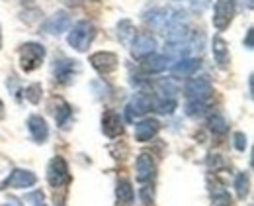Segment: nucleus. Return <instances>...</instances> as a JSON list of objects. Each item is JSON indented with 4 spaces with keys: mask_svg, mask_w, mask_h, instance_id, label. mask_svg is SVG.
<instances>
[{
    "mask_svg": "<svg viewBox=\"0 0 254 206\" xmlns=\"http://www.w3.org/2000/svg\"><path fill=\"white\" fill-rule=\"evenodd\" d=\"M94 37H96L94 24L88 22V20H80V22H76V24L70 28L66 41H68V45H70L72 49H76V51L82 53V51H86V49L92 45Z\"/></svg>",
    "mask_w": 254,
    "mask_h": 206,
    "instance_id": "nucleus-1",
    "label": "nucleus"
},
{
    "mask_svg": "<svg viewBox=\"0 0 254 206\" xmlns=\"http://www.w3.org/2000/svg\"><path fill=\"white\" fill-rule=\"evenodd\" d=\"M43 57H45V47L41 43L35 41L24 43L20 49V67L26 73H32L43 63Z\"/></svg>",
    "mask_w": 254,
    "mask_h": 206,
    "instance_id": "nucleus-2",
    "label": "nucleus"
},
{
    "mask_svg": "<svg viewBox=\"0 0 254 206\" xmlns=\"http://www.w3.org/2000/svg\"><path fill=\"white\" fill-rule=\"evenodd\" d=\"M184 95L188 101H201L205 103L211 95H213V87H211V81L207 77H195L190 79L184 87Z\"/></svg>",
    "mask_w": 254,
    "mask_h": 206,
    "instance_id": "nucleus-3",
    "label": "nucleus"
},
{
    "mask_svg": "<svg viewBox=\"0 0 254 206\" xmlns=\"http://www.w3.org/2000/svg\"><path fill=\"white\" fill-rule=\"evenodd\" d=\"M237 12V0H217L215 8H213V26L215 30H227L229 24L233 22Z\"/></svg>",
    "mask_w": 254,
    "mask_h": 206,
    "instance_id": "nucleus-4",
    "label": "nucleus"
},
{
    "mask_svg": "<svg viewBox=\"0 0 254 206\" xmlns=\"http://www.w3.org/2000/svg\"><path fill=\"white\" fill-rule=\"evenodd\" d=\"M157 51V39L151 34H137L131 39V55L135 59H147Z\"/></svg>",
    "mask_w": 254,
    "mask_h": 206,
    "instance_id": "nucleus-5",
    "label": "nucleus"
},
{
    "mask_svg": "<svg viewBox=\"0 0 254 206\" xmlns=\"http://www.w3.org/2000/svg\"><path fill=\"white\" fill-rule=\"evenodd\" d=\"M35 183H37L35 173L26 171V169H14L0 183V189H30Z\"/></svg>",
    "mask_w": 254,
    "mask_h": 206,
    "instance_id": "nucleus-6",
    "label": "nucleus"
},
{
    "mask_svg": "<svg viewBox=\"0 0 254 206\" xmlns=\"http://www.w3.org/2000/svg\"><path fill=\"white\" fill-rule=\"evenodd\" d=\"M70 179L68 175V167H66V161L63 157H53L47 165V181L51 187H63L64 183Z\"/></svg>",
    "mask_w": 254,
    "mask_h": 206,
    "instance_id": "nucleus-7",
    "label": "nucleus"
},
{
    "mask_svg": "<svg viewBox=\"0 0 254 206\" xmlns=\"http://www.w3.org/2000/svg\"><path fill=\"white\" fill-rule=\"evenodd\" d=\"M102 132L108 137H118L124 134V122L122 116L116 110H106L102 116Z\"/></svg>",
    "mask_w": 254,
    "mask_h": 206,
    "instance_id": "nucleus-8",
    "label": "nucleus"
},
{
    "mask_svg": "<svg viewBox=\"0 0 254 206\" xmlns=\"http://www.w3.org/2000/svg\"><path fill=\"white\" fill-rule=\"evenodd\" d=\"M90 63H92V67L98 73L108 75V73H112L114 69L118 67V55L112 53V51H98L90 57Z\"/></svg>",
    "mask_w": 254,
    "mask_h": 206,
    "instance_id": "nucleus-9",
    "label": "nucleus"
},
{
    "mask_svg": "<svg viewBox=\"0 0 254 206\" xmlns=\"http://www.w3.org/2000/svg\"><path fill=\"white\" fill-rule=\"evenodd\" d=\"M159 130H160L159 120H155V118H143L141 122L135 124V139L141 141V143H145V141H149V139H153V137L157 136Z\"/></svg>",
    "mask_w": 254,
    "mask_h": 206,
    "instance_id": "nucleus-10",
    "label": "nucleus"
},
{
    "mask_svg": "<svg viewBox=\"0 0 254 206\" xmlns=\"http://www.w3.org/2000/svg\"><path fill=\"white\" fill-rule=\"evenodd\" d=\"M70 28V16L66 14V12H55L45 24H43V32H47V34H63Z\"/></svg>",
    "mask_w": 254,
    "mask_h": 206,
    "instance_id": "nucleus-11",
    "label": "nucleus"
},
{
    "mask_svg": "<svg viewBox=\"0 0 254 206\" xmlns=\"http://www.w3.org/2000/svg\"><path fill=\"white\" fill-rule=\"evenodd\" d=\"M28 130H30V136L33 137V141H37V143H43L49 137V126H47L45 118H41L37 114L28 118Z\"/></svg>",
    "mask_w": 254,
    "mask_h": 206,
    "instance_id": "nucleus-12",
    "label": "nucleus"
},
{
    "mask_svg": "<svg viewBox=\"0 0 254 206\" xmlns=\"http://www.w3.org/2000/svg\"><path fill=\"white\" fill-rule=\"evenodd\" d=\"M135 171H137V181L139 183H147L155 177V161L151 155L147 153H141L137 157V163H135Z\"/></svg>",
    "mask_w": 254,
    "mask_h": 206,
    "instance_id": "nucleus-13",
    "label": "nucleus"
},
{
    "mask_svg": "<svg viewBox=\"0 0 254 206\" xmlns=\"http://www.w3.org/2000/svg\"><path fill=\"white\" fill-rule=\"evenodd\" d=\"M76 61H70V59H55V65H53V75H55V81H59V83H68L70 79H72V75L76 73Z\"/></svg>",
    "mask_w": 254,
    "mask_h": 206,
    "instance_id": "nucleus-14",
    "label": "nucleus"
},
{
    "mask_svg": "<svg viewBox=\"0 0 254 206\" xmlns=\"http://www.w3.org/2000/svg\"><path fill=\"white\" fill-rule=\"evenodd\" d=\"M126 118L127 122H133L135 118L143 116L145 112H149V97H143V95H137L131 103L126 106Z\"/></svg>",
    "mask_w": 254,
    "mask_h": 206,
    "instance_id": "nucleus-15",
    "label": "nucleus"
},
{
    "mask_svg": "<svg viewBox=\"0 0 254 206\" xmlns=\"http://www.w3.org/2000/svg\"><path fill=\"white\" fill-rule=\"evenodd\" d=\"M199 67H201V61L199 59H188V57H184V59L176 61V65L172 67V75L176 79H180V77L186 79V77H191Z\"/></svg>",
    "mask_w": 254,
    "mask_h": 206,
    "instance_id": "nucleus-16",
    "label": "nucleus"
},
{
    "mask_svg": "<svg viewBox=\"0 0 254 206\" xmlns=\"http://www.w3.org/2000/svg\"><path fill=\"white\" fill-rule=\"evenodd\" d=\"M211 51H213V59L219 67H227L229 63V45L227 41L223 39L221 35L213 37V43H211Z\"/></svg>",
    "mask_w": 254,
    "mask_h": 206,
    "instance_id": "nucleus-17",
    "label": "nucleus"
},
{
    "mask_svg": "<svg viewBox=\"0 0 254 206\" xmlns=\"http://www.w3.org/2000/svg\"><path fill=\"white\" fill-rule=\"evenodd\" d=\"M172 65V59L168 57V55H149L147 59H145V71L147 73H162V71H166V69Z\"/></svg>",
    "mask_w": 254,
    "mask_h": 206,
    "instance_id": "nucleus-18",
    "label": "nucleus"
},
{
    "mask_svg": "<svg viewBox=\"0 0 254 206\" xmlns=\"http://www.w3.org/2000/svg\"><path fill=\"white\" fill-rule=\"evenodd\" d=\"M116 197H118V203L122 206H131L133 205V199H135V193H133V187L127 179L118 181L116 185Z\"/></svg>",
    "mask_w": 254,
    "mask_h": 206,
    "instance_id": "nucleus-19",
    "label": "nucleus"
},
{
    "mask_svg": "<svg viewBox=\"0 0 254 206\" xmlns=\"http://www.w3.org/2000/svg\"><path fill=\"white\" fill-rule=\"evenodd\" d=\"M178 93V85L172 79H162L157 83V95L164 97V99H174V95Z\"/></svg>",
    "mask_w": 254,
    "mask_h": 206,
    "instance_id": "nucleus-20",
    "label": "nucleus"
},
{
    "mask_svg": "<svg viewBox=\"0 0 254 206\" xmlns=\"http://www.w3.org/2000/svg\"><path fill=\"white\" fill-rule=\"evenodd\" d=\"M118 35H120V41L122 43H129L135 37V26L129 20H122L120 26H118Z\"/></svg>",
    "mask_w": 254,
    "mask_h": 206,
    "instance_id": "nucleus-21",
    "label": "nucleus"
},
{
    "mask_svg": "<svg viewBox=\"0 0 254 206\" xmlns=\"http://www.w3.org/2000/svg\"><path fill=\"white\" fill-rule=\"evenodd\" d=\"M207 126H209V130H211L213 134H225V132L229 130V124H227V120L223 118L221 114H213V116H209Z\"/></svg>",
    "mask_w": 254,
    "mask_h": 206,
    "instance_id": "nucleus-22",
    "label": "nucleus"
},
{
    "mask_svg": "<svg viewBox=\"0 0 254 206\" xmlns=\"http://www.w3.org/2000/svg\"><path fill=\"white\" fill-rule=\"evenodd\" d=\"M57 103H59V110L55 112V120H57V124L61 128H66V124H68V120L72 116V110H70V106L64 101H57Z\"/></svg>",
    "mask_w": 254,
    "mask_h": 206,
    "instance_id": "nucleus-23",
    "label": "nucleus"
},
{
    "mask_svg": "<svg viewBox=\"0 0 254 206\" xmlns=\"http://www.w3.org/2000/svg\"><path fill=\"white\" fill-rule=\"evenodd\" d=\"M235 191H237V197H239L241 201L247 199V195H249V179H247L245 173H239V175L235 177Z\"/></svg>",
    "mask_w": 254,
    "mask_h": 206,
    "instance_id": "nucleus-24",
    "label": "nucleus"
},
{
    "mask_svg": "<svg viewBox=\"0 0 254 206\" xmlns=\"http://www.w3.org/2000/svg\"><path fill=\"white\" fill-rule=\"evenodd\" d=\"M41 93H43L41 85H37V83H35V85H30V87L26 89V93H24V95H26V99H28L32 104H37L39 101H41Z\"/></svg>",
    "mask_w": 254,
    "mask_h": 206,
    "instance_id": "nucleus-25",
    "label": "nucleus"
},
{
    "mask_svg": "<svg viewBox=\"0 0 254 206\" xmlns=\"http://www.w3.org/2000/svg\"><path fill=\"white\" fill-rule=\"evenodd\" d=\"M211 199H213V206H231V197H229V195H227L223 189L213 191Z\"/></svg>",
    "mask_w": 254,
    "mask_h": 206,
    "instance_id": "nucleus-26",
    "label": "nucleus"
},
{
    "mask_svg": "<svg viewBox=\"0 0 254 206\" xmlns=\"http://www.w3.org/2000/svg\"><path fill=\"white\" fill-rule=\"evenodd\" d=\"M203 110H205V103H201V101H188L186 103V114L188 116H197Z\"/></svg>",
    "mask_w": 254,
    "mask_h": 206,
    "instance_id": "nucleus-27",
    "label": "nucleus"
},
{
    "mask_svg": "<svg viewBox=\"0 0 254 206\" xmlns=\"http://www.w3.org/2000/svg\"><path fill=\"white\" fill-rule=\"evenodd\" d=\"M233 139H235V149H239V151H245L247 149V136L243 132H237L233 136Z\"/></svg>",
    "mask_w": 254,
    "mask_h": 206,
    "instance_id": "nucleus-28",
    "label": "nucleus"
},
{
    "mask_svg": "<svg viewBox=\"0 0 254 206\" xmlns=\"http://www.w3.org/2000/svg\"><path fill=\"white\" fill-rule=\"evenodd\" d=\"M26 199H28V203H32L33 206L41 205V203H43V193H41V191H35V193H32V195H28Z\"/></svg>",
    "mask_w": 254,
    "mask_h": 206,
    "instance_id": "nucleus-29",
    "label": "nucleus"
},
{
    "mask_svg": "<svg viewBox=\"0 0 254 206\" xmlns=\"http://www.w3.org/2000/svg\"><path fill=\"white\" fill-rule=\"evenodd\" d=\"M209 4H211V0H191V8H193V10H197V12L205 10Z\"/></svg>",
    "mask_w": 254,
    "mask_h": 206,
    "instance_id": "nucleus-30",
    "label": "nucleus"
},
{
    "mask_svg": "<svg viewBox=\"0 0 254 206\" xmlns=\"http://www.w3.org/2000/svg\"><path fill=\"white\" fill-rule=\"evenodd\" d=\"M141 195H143V203H145V205H149V199H151V201H153V191H151V193H149V187H145V189H143V193H141Z\"/></svg>",
    "mask_w": 254,
    "mask_h": 206,
    "instance_id": "nucleus-31",
    "label": "nucleus"
},
{
    "mask_svg": "<svg viewBox=\"0 0 254 206\" xmlns=\"http://www.w3.org/2000/svg\"><path fill=\"white\" fill-rule=\"evenodd\" d=\"M247 49H253V30L247 32Z\"/></svg>",
    "mask_w": 254,
    "mask_h": 206,
    "instance_id": "nucleus-32",
    "label": "nucleus"
},
{
    "mask_svg": "<svg viewBox=\"0 0 254 206\" xmlns=\"http://www.w3.org/2000/svg\"><path fill=\"white\" fill-rule=\"evenodd\" d=\"M4 116V104H2V101H0V118Z\"/></svg>",
    "mask_w": 254,
    "mask_h": 206,
    "instance_id": "nucleus-33",
    "label": "nucleus"
},
{
    "mask_svg": "<svg viewBox=\"0 0 254 206\" xmlns=\"http://www.w3.org/2000/svg\"><path fill=\"white\" fill-rule=\"evenodd\" d=\"M0 47H2V32H0Z\"/></svg>",
    "mask_w": 254,
    "mask_h": 206,
    "instance_id": "nucleus-34",
    "label": "nucleus"
},
{
    "mask_svg": "<svg viewBox=\"0 0 254 206\" xmlns=\"http://www.w3.org/2000/svg\"><path fill=\"white\" fill-rule=\"evenodd\" d=\"M35 206H45V205H43V203H41V205H35Z\"/></svg>",
    "mask_w": 254,
    "mask_h": 206,
    "instance_id": "nucleus-35",
    "label": "nucleus"
},
{
    "mask_svg": "<svg viewBox=\"0 0 254 206\" xmlns=\"http://www.w3.org/2000/svg\"><path fill=\"white\" fill-rule=\"evenodd\" d=\"M6 206H10V205H6Z\"/></svg>",
    "mask_w": 254,
    "mask_h": 206,
    "instance_id": "nucleus-36",
    "label": "nucleus"
}]
</instances>
